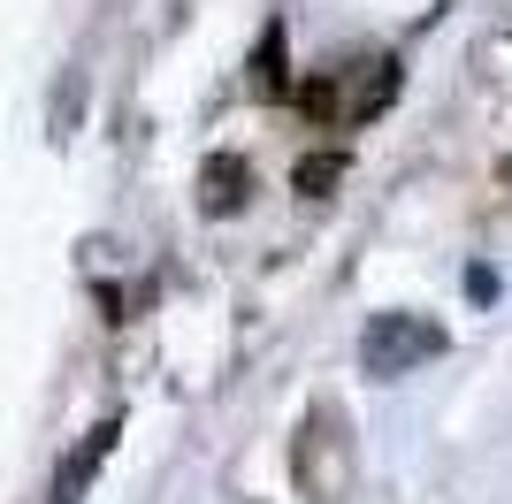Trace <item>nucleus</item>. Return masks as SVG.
<instances>
[{
    "label": "nucleus",
    "mask_w": 512,
    "mask_h": 504,
    "mask_svg": "<svg viewBox=\"0 0 512 504\" xmlns=\"http://www.w3.org/2000/svg\"><path fill=\"white\" fill-rule=\"evenodd\" d=\"M253 92L260 100H283L291 92V62H283V23H268L253 46Z\"/></svg>",
    "instance_id": "obj_6"
},
{
    "label": "nucleus",
    "mask_w": 512,
    "mask_h": 504,
    "mask_svg": "<svg viewBox=\"0 0 512 504\" xmlns=\"http://www.w3.org/2000/svg\"><path fill=\"white\" fill-rule=\"evenodd\" d=\"M436 352H444V321H428V314H383V321H367V336H360L367 375H413Z\"/></svg>",
    "instance_id": "obj_3"
},
{
    "label": "nucleus",
    "mask_w": 512,
    "mask_h": 504,
    "mask_svg": "<svg viewBox=\"0 0 512 504\" xmlns=\"http://www.w3.org/2000/svg\"><path fill=\"white\" fill-rule=\"evenodd\" d=\"M291 184H299V199H329V191L344 184V153H306Z\"/></svg>",
    "instance_id": "obj_7"
},
{
    "label": "nucleus",
    "mask_w": 512,
    "mask_h": 504,
    "mask_svg": "<svg viewBox=\"0 0 512 504\" xmlns=\"http://www.w3.org/2000/svg\"><path fill=\"white\" fill-rule=\"evenodd\" d=\"M115 436H123V420L107 413L100 428H92V436H85V443H77V451L62 459V474H54V497H46V504H77V497H85V489H92V474H100V466H107V451H115Z\"/></svg>",
    "instance_id": "obj_4"
},
{
    "label": "nucleus",
    "mask_w": 512,
    "mask_h": 504,
    "mask_svg": "<svg viewBox=\"0 0 512 504\" xmlns=\"http://www.w3.org/2000/svg\"><path fill=\"white\" fill-rule=\"evenodd\" d=\"M245 191H253V161L245 153H207L199 161V207L207 214H237Z\"/></svg>",
    "instance_id": "obj_5"
},
{
    "label": "nucleus",
    "mask_w": 512,
    "mask_h": 504,
    "mask_svg": "<svg viewBox=\"0 0 512 504\" xmlns=\"http://www.w3.org/2000/svg\"><path fill=\"white\" fill-rule=\"evenodd\" d=\"M390 100H398V54H352V62H337L329 77L299 84V107L314 115L321 130L375 123Z\"/></svg>",
    "instance_id": "obj_1"
},
{
    "label": "nucleus",
    "mask_w": 512,
    "mask_h": 504,
    "mask_svg": "<svg viewBox=\"0 0 512 504\" xmlns=\"http://www.w3.org/2000/svg\"><path fill=\"white\" fill-rule=\"evenodd\" d=\"M299 489L306 497H344L352 489V436L337 405H314L299 428Z\"/></svg>",
    "instance_id": "obj_2"
}]
</instances>
